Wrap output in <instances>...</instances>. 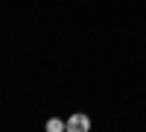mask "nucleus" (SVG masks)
I'll return each mask as SVG.
<instances>
[{
	"instance_id": "f257e3e1",
	"label": "nucleus",
	"mask_w": 146,
	"mask_h": 132,
	"mask_svg": "<svg viewBox=\"0 0 146 132\" xmlns=\"http://www.w3.org/2000/svg\"><path fill=\"white\" fill-rule=\"evenodd\" d=\"M64 132H91V117H88V115H82V112L70 115V117H67V123H64Z\"/></svg>"
},
{
	"instance_id": "f03ea898",
	"label": "nucleus",
	"mask_w": 146,
	"mask_h": 132,
	"mask_svg": "<svg viewBox=\"0 0 146 132\" xmlns=\"http://www.w3.org/2000/svg\"><path fill=\"white\" fill-rule=\"evenodd\" d=\"M47 132H64V121H58V117H53V121H47V126H44Z\"/></svg>"
}]
</instances>
